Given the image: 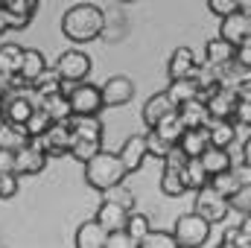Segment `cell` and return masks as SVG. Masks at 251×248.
<instances>
[{"mask_svg":"<svg viewBox=\"0 0 251 248\" xmlns=\"http://www.w3.org/2000/svg\"><path fill=\"white\" fill-rule=\"evenodd\" d=\"M105 29V15L100 6L94 3H73L62 18V32L64 38L76 41V44H88L97 41Z\"/></svg>","mask_w":251,"mask_h":248,"instance_id":"6da1fadb","label":"cell"},{"mask_svg":"<svg viewBox=\"0 0 251 248\" xmlns=\"http://www.w3.org/2000/svg\"><path fill=\"white\" fill-rule=\"evenodd\" d=\"M102 248H137V243L128 237L126 228H117V231H108L105 234V246Z\"/></svg>","mask_w":251,"mask_h":248,"instance_id":"b9f144b4","label":"cell"},{"mask_svg":"<svg viewBox=\"0 0 251 248\" xmlns=\"http://www.w3.org/2000/svg\"><path fill=\"white\" fill-rule=\"evenodd\" d=\"M32 94L35 97H41V102H44V97H50V94H59L62 91V76L56 73V67H44L35 79H32Z\"/></svg>","mask_w":251,"mask_h":248,"instance_id":"7402d4cb","label":"cell"},{"mask_svg":"<svg viewBox=\"0 0 251 248\" xmlns=\"http://www.w3.org/2000/svg\"><path fill=\"white\" fill-rule=\"evenodd\" d=\"M120 3H134V0H120Z\"/></svg>","mask_w":251,"mask_h":248,"instance_id":"816d5d0a","label":"cell"},{"mask_svg":"<svg viewBox=\"0 0 251 248\" xmlns=\"http://www.w3.org/2000/svg\"><path fill=\"white\" fill-rule=\"evenodd\" d=\"M0 6H3V0H0Z\"/></svg>","mask_w":251,"mask_h":248,"instance_id":"f5cc1de1","label":"cell"},{"mask_svg":"<svg viewBox=\"0 0 251 248\" xmlns=\"http://www.w3.org/2000/svg\"><path fill=\"white\" fill-rule=\"evenodd\" d=\"M161 190H164V196H170V198L184 196V193H187V187H184V181H181V170H176V167H167V164H164Z\"/></svg>","mask_w":251,"mask_h":248,"instance_id":"1f68e13d","label":"cell"},{"mask_svg":"<svg viewBox=\"0 0 251 248\" xmlns=\"http://www.w3.org/2000/svg\"><path fill=\"white\" fill-rule=\"evenodd\" d=\"M143 137H146V155H152V158H161V161H164L173 143H167V140H164L161 134H155L152 128H149V131H146Z\"/></svg>","mask_w":251,"mask_h":248,"instance_id":"f35d334b","label":"cell"},{"mask_svg":"<svg viewBox=\"0 0 251 248\" xmlns=\"http://www.w3.org/2000/svg\"><path fill=\"white\" fill-rule=\"evenodd\" d=\"M126 231H128V237L137 243L146 231H149V216L146 213H134V210H128V216H126Z\"/></svg>","mask_w":251,"mask_h":248,"instance_id":"8d00e7d4","label":"cell"},{"mask_svg":"<svg viewBox=\"0 0 251 248\" xmlns=\"http://www.w3.org/2000/svg\"><path fill=\"white\" fill-rule=\"evenodd\" d=\"M199 56L190 50V47H176L173 50V56H170V62H167V73H170V79H184V76H193L196 73V67H199Z\"/></svg>","mask_w":251,"mask_h":248,"instance_id":"5bb4252c","label":"cell"},{"mask_svg":"<svg viewBox=\"0 0 251 248\" xmlns=\"http://www.w3.org/2000/svg\"><path fill=\"white\" fill-rule=\"evenodd\" d=\"M105 198L117 201V204L126 207V210H134V193H131L128 187H123V181H120V184H114L111 190H105Z\"/></svg>","mask_w":251,"mask_h":248,"instance_id":"60d3db41","label":"cell"},{"mask_svg":"<svg viewBox=\"0 0 251 248\" xmlns=\"http://www.w3.org/2000/svg\"><path fill=\"white\" fill-rule=\"evenodd\" d=\"M41 108L50 114V120H53V123H59V120H67V117L73 114V108H70V99L64 97L62 91H59V94H50V97H44Z\"/></svg>","mask_w":251,"mask_h":248,"instance_id":"f546056e","label":"cell"},{"mask_svg":"<svg viewBox=\"0 0 251 248\" xmlns=\"http://www.w3.org/2000/svg\"><path fill=\"white\" fill-rule=\"evenodd\" d=\"M199 164L204 167L207 175L222 173V170H231V152L222 149V146H204V152L199 155Z\"/></svg>","mask_w":251,"mask_h":248,"instance_id":"44dd1931","label":"cell"},{"mask_svg":"<svg viewBox=\"0 0 251 248\" xmlns=\"http://www.w3.org/2000/svg\"><path fill=\"white\" fill-rule=\"evenodd\" d=\"M44 67H47V59H44L41 50H32V47L26 50V47H24V59H21V70H18V73H21L29 85H32V79H35Z\"/></svg>","mask_w":251,"mask_h":248,"instance_id":"f1b7e54d","label":"cell"},{"mask_svg":"<svg viewBox=\"0 0 251 248\" xmlns=\"http://www.w3.org/2000/svg\"><path fill=\"white\" fill-rule=\"evenodd\" d=\"M234 117L237 123L251 125V99H237V108H234Z\"/></svg>","mask_w":251,"mask_h":248,"instance_id":"bcb514c9","label":"cell"},{"mask_svg":"<svg viewBox=\"0 0 251 248\" xmlns=\"http://www.w3.org/2000/svg\"><path fill=\"white\" fill-rule=\"evenodd\" d=\"M196 193H199V196H196V213H199V216H204L210 225H216V222H225V219H228L231 204H228V198H225L222 193H216L210 184L199 187Z\"/></svg>","mask_w":251,"mask_h":248,"instance_id":"277c9868","label":"cell"},{"mask_svg":"<svg viewBox=\"0 0 251 248\" xmlns=\"http://www.w3.org/2000/svg\"><path fill=\"white\" fill-rule=\"evenodd\" d=\"M67 99H70L73 114H100V111L105 108L100 88H97V85H88L85 79H82V82H73V88L67 91Z\"/></svg>","mask_w":251,"mask_h":248,"instance_id":"5b68a950","label":"cell"},{"mask_svg":"<svg viewBox=\"0 0 251 248\" xmlns=\"http://www.w3.org/2000/svg\"><path fill=\"white\" fill-rule=\"evenodd\" d=\"M231 173L237 175L240 184H251V161H243V164H234Z\"/></svg>","mask_w":251,"mask_h":248,"instance_id":"7dc6e473","label":"cell"},{"mask_svg":"<svg viewBox=\"0 0 251 248\" xmlns=\"http://www.w3.org/2000/svg\"><path fill=\"white\" fill-rule=\"evenodd\" d=\"M237 99H240L237 88H225V85H219V88L207 97V102H204V105H207L210 120H234Z\"/></svg>","mask_w":251,"mask_h":248,"instance_id":"ba28073f","label":"cell"},{"mask_svg":"<svg viewBox=\"0 0 251 248\" xmlns=\"http://www.w3.org/2000/svg\"><path fill=\"white\" fill-rule=\"evenodd\" d=\"M176 246L178 248H199V246H207L210 240V222L204 216H199L196 210L193 213H181L178 222H176Z\"/></svg>","mask_w":251,"mask_h":248,"instance_id":"3957f363","label":"cell"},{"mask_svg":"<svg viewBox=\"0 0 251 248\" xmlns=\"http://www.w3.org/2000/svg\"><path fill=\"white\" fill-rule=\"evenodd\" d=\"M234 62L240 64L243 70H251V35L243 38V41L234 47Z\"/></svg>","mask_w":251,"mask_h":248,"instance_id":"7bdbcfd3","label":"cell"},{"mask_svg":"<svg viewBox=\"0 0 251 248\" xmlns=\"http://www.w3.org/2000/svg\"><path fill=\"white\" fill-rule=\"evenodd\" d=\"M228 204H231V210H237V213H251V184L237 187V193L228 198Z\"/></svg>","mask_w":251,"mask_h":248,"instance_id":"ab89813d","label":"cell"},{"mask_svg":"<svg viewBox=\"0 0 251 248\" xmlns=\"http://www.w3.org/2000/svg\"><path fill=\"white\" fill-rule=\"evenodd\" d=\"M240 228H243V231L251 237V213H243V222H240Z\"/></svg>","mask_w":251,"mask_h":248,"instance_id":"c3c4849f","label":"cell"},{"mask_svg":"<svg viewBox=\"0 0 251 248\" xmlns=\"http://www.w3.org/2000/svg\"><path fill=\"white\" fill-rule=\"evenodd\" d=\"M152 131H155V134H161L167 143H173V146H176V143H178V137L184 134V123L178 120V114H176V111H170L167 117H161L158 123L152 125Z\"/></svg>","mask_w":251,"mask_h":248,"instance_id":"83f0119b","label":"cell"},{"mask_svg":"<svg viewBox=\"0 0 251 248\" xmlns=\"http://www.w3.org/2000/svg\"><path fill=\"white\" fill-rule=\"evenodd\" d=\"M82 167H85V181H88V187H94V190H100V193L111 190L114 184H120L126 178L120 155L105 152V149H100V152H97L94 158H88Z\"/></svg>","mask_w":251,"mask_h":248,"instance_id":"7a4b0ae2","label":"cell"},{"mask_svg":"<svg viewBox=\"0 0 251 248\" xmlns=\"http://www.w3.org/2000/svg\"><path fill=\"white\" fill-rule=\"evenodd\" d=\"M219 246H225V248H251V237L243 231V228L231 225V228H225V234H222V243H219Z\"/></svg>","mask_w":251,"mask_h":248,"instance_id":"74e56055","label":"cell"},{"mask_svg":"<svg viewBox=\"0 0 251 248\" xmlns=\"http://www.w3.org/2000/svg\"><path fill=\"white\" fill-rule=\"evenodd\" d=\"M50 155L38 146V140H29L26 146H21L15 152V175H38L44 173Z\"/></svg>","mask_w":251,"mask_h":248,"instance_id":"52a82bcc","label":"cell"},{"mask_svg":"<svg viewBox=\"0 0 251 248\" xmlns=\"http://www.w3.org/2000/svg\"><path fill=\"white\" fill-rule=\"evenodd\" d=\"M32 102H29V97H26V91H21V94H9L6 97V102H3V108H0V117L6 120V123H15V125H24L26 123V117L32 114Z\"/></svg>","mask_w":251,"mask_h":248,"instance_id":"7c38bea8","label":"cell"},{"mask_svg":"<svg viewBox=\"0 0 251 248\" xmlns=\"http://www.w3.org/2000/svg\"><path fill=\"white\" fill-rule=\"evenodd\" d=\"M35 140H38V146L50 158H62V155L70 152V146H73V131H70L67 120H59V123H50V128L41 137H35Z\"/></svg>","mask_w":251,"mask_h":248,"instance_id":"8992f818","label":"cell"},{"mask_svg":"<svg viewBox=\"0 0 251 248\" xmlns=\"http://www.w3.org/2000/svg\"><path fill=\"white\" fill-rule=\"evenodd\" d=\"M24 47L21 44H0V82H6L12 73L21 70Z\"/></svg>","mask_w":251,"mask_h":248,"instance_id":"cb8c5ba5","label":"cell"},{"mask_svg":"<svg viewBox=\"0 0 251 248\" xmlns=\"http://www.w3.org/2000/svg\"><path fill=\"white\" fill-rule=\"evenodd\" d=\"M105 228L97 222V219H91V222H82L79 228H76V240H73V246L76 248H102L105 246Z\"/></svg>","mask_w":251,"mask_h":248,"instance_id":"ac0fdd59","label":"cell"},{"mask_svg":"<svg viewBox=\"0 0 251 248\" xmlns=\"http://www.w3.org/2000/svg\"><path fill=\"white\" fill-rule=\"evenodd\" d=\"M50 123H53V120H50V114H47V111H44V108L38 105V108H32V114L26 117L24 128H26V134H29V137L35 140V137H41V134H44V131L50 128Z\"/></svg>","mask_w":251,"mask_h":248,"instance_id":"e575fe53","label":"cell"},{"mask_svg":"<svg viewBox=\"0 0 251 248\" xmlns=\"http://www.w3.org/2000/svg\"><path fill=\"white\" fill-rule=\"evenodd\" d=\"M170 111H176V102L167 97V91L152 94V97L143 102V114H140V117H143V125H149V128H152V125L158 123L161 117H167Z\"/></svg>","mask_w":251,"mask_h":248,"instance_id":"2e32d148","label":"cell"},{"mask_svg":"<svg viewBox=\"0 0 251 248\" xmlns=\"http://www.w3.org/2000/svg\"><path fill=\"white\" fill-rule=\"evenodd\" d=\"M204 62H207V64H228V62H234V44H231V41H225L222 35H219V38H210V41L204 44Z\"/></svg>","mask_w":251,"mask_h":248,"instance_id":"484cf974","label":"cell"},{"mask_svg":"<svg viewBox=\"0 0 251 248\" xmlns=\"http://www.w3.org/2000/svg\"><path fill=\"white\" fill-rule=\"evenodd\" d=\"M102 149V140H85V137H73V146H70V158L73 161H79V164H85L88 158H94L97 152Z\"/></svg>","mask_w":251,"mask_h":248,"instance_id":"d6a6232c","label":"cell"},{"mask_svg":"<svg viewBox=\"0 0 251 248\" xmlns=\"http://www.w3.org/2000/svg\"><path fill=\"white\" fill-rule=\"evenodd\" d=\"M184 149L187 158H199L204 152V146H210V134H207V125H199V128H184V134L178 137V143Z\"/></svg>","mask_w":251,"mask_h":248,"instance_id":"d6986e66","label":"cell"},{"mask_svg":"<svg viewBox=\"0 0 251 248\" xmlns=\"http://www.w3.org/2000/svg\"><path fill=\"white\" fill-rule=\"evenodd\" d=\"M32 137L26 134L24 125H15V123H0V149H9V152H18L21 146H26Z\"/></svg>","mask_w":251,"mask_h":248,"instance_id":"603a6c76","label":"cell"},{"mask_svg":"<svg viewBox=\"0 0 251 248\" xmlns=\"http://www.w3.org/2000/svg\"><path fill=\"white\" fill-rule=\"evenodd\" d=\"M237 3L240 0H207V9L216 15V18H225L231 12H237Z\"/></svg>","mask_w":251,"mask_h":248,"instance_id":"f6af8a7d","label":"cell"},{"mask_svg":"<svg viewBox=\"0 0 251 248\" xmlns=\"http://www.w3.org/2000/svg\"><path fill=\"white\" fill-rule=\"evenodd\" d=\"M237 9H240V12H246V15H251V0H240V3H237Z\"/></svg>","mask_w":251,"mask_h":248,"instance_id":"681fc988","label":"cell"},{"mask_svg":"<svg viewBox=\"0 0 251 248\" xmlns=\"http://www.w3.org/2000/svg\"><path fill=\"white\" fill-rule=\"evenodd\" d=\"M146 158H149V155H146V137H143V134H131L123 143V149H120V161H123L126 175H128V173H137Z\"/></svg>","mask_w":251,"mask_h":248,"instance_id":"4fadbf2b","label":"cell"},{"mask_svg":"<svg viewBox=\"0 0 251 248\" xmlns=\"http://www.w3.org/2000/svg\"><path fill=\"white\" fill-rule=\"evenodd\" d=\"M100 94H102V105H108V108H120L126 102H131V97H134V82L128 79V76H111L102 88H100Z\"/></svg>","mask_w":251,"mask_h":248,"instance_id":"30bf717a","label":"cell"},{"mask_svg":"<svg viewBox=\"0 0 251 248\" xmlns=\"http://www.w3.org/2000/svg\"><path fill=\"white\" fill-rule=\"evenodd\" d=\"M199 94V85H196V79L193 76H184V79H170V85H167V97L176 102V105H181V102H187Z\"/></svg>","mask_w":251,"mask_h":248,"instance_id":"4316f807","label":"cell"},{"mask_svg":"<svg viewBox=\"0 0 251 248\" xmlns=\"http://www.w3.org/2000/svg\"><path fill=\"white\" fill-rule=\"evenodd\" d=\"M219 35L237 47L243 38H249L251 35V15L240 12V9L231 12V15H225V18H222V26H219Z\"/></svg>","mask_w":251,"mask_h":248,"instance_id":"8fae6325","label":"cell"},{"mask_svg":"<svg viewBox=\"0 0 251 248\" xmlns=\"http://www.w3.org/2000/svg\"><path fill=\"white\" fill-rule=\"evenodd\" d=\"M207 134H210V146L228 149L237 140V125L231 120H207Z\"/></svg>","mask_w":251,"mask_h":248,"instance_id":"d4e9b609","label":"cell"},{"mask_svg":"<svg viewBox=\"0 0 251 248\" xmlns=\"http://www.w3.org/2000/svg\"><path fill=\"white\" fill-rule=\"evenodd\" d=\"M137 248H178V246H176V237L167 234V231H146L137 240Z\"/></svg>","mask_w":251,"mask_h":248,"instance_id":"d590c367","label":"cell"},{"mask_svg":"<svg viewBox=\"0 0 251 248\" xmlns=\"http://www.w3.org/2000/svg\"><path fill=\"white\" fill-rule=\"evenodd\" d=\"M207 178H210V175L204 173V167L199 164V158H190L187 164H184V170H181V181H184V187L193 190V193H196L199 187L207 184Z\"/></svg>","mask_w":251,"mask_h":248,"instance_id":"4dcf8cb0","label":"cell"},{"mask_svg":"<svg viewBox=\"0 0 251 248\" xmlns=\"http://www.w3.org/2000/svg\"><path fill=\"white\" fill-rule=\"evenodd\" d=\"M176 114H178V120L184 123V128H199V125H207V120H210L207 105H204L199 97H193L187 102L176 105Z\"/></svg>","mask_w":251,"mask_h":248,"instance_id":"e0dca14e","label":"cell"},{"mask_svg":"<svg viewBox=\"0 0 251 248\" xmlns=\"http://www.w3.org/2000/svg\"><path fill=\"white\" fill-rule=\"evenodd\" d=\"M207 184L213 187L216 193H222L225 198H231V196L237 193V187H240V181H237V175H234L231 170H222V173H213V175L207 178Z\"/></svg>","mask_w":251,"mask_h":248,"instance_id":"836d02e7","label":"cell"},{"mask_svg":"<svg viewBox=\"0 0 251 248\" xmlns=\"http://www.w3.org/2000/svg\"><path fill=\"white\" fill-rule=\"evenodd\" d=\"M126 216H128V210L126 207H120L117 201H111V198H105L100 207H97V222L105 228V231H117V228H123L126 225Z\"/></svg>","mask_w":251,"mask_h":248,"instance_id":"ffe728a7","label":"cell"},{"mask_svg":"<svg viewBox=\"0 0 251 248\" xmlns=\"http://www.w3.org/2000/svg\"><path fill=\"white\" fill-rule=\"evenodd\" d=\"M56 73H59L62 79H70V82L88 79V73H91V59H88V53H82V50H67V53H62L59 62H56Z\"/></svg>","mask_w":251,"mask_h":248,"instance_id":"9c48e42d","label":"cell"},{"mask_svg":"<svg viewBox=\"0 0 251 248\" xmlns=\"http://www.w3.org/2000/svg\"><path fill=\"white\" fill-rule=\"evenodd\" d=\"M67 125L73 131V137H85V140H102V123L100 114H70Z\"/></svg>","mask_w":251,"mask_h":248,"instance_id":"9a60e30c","label":"cell"},{"mask_svg":"<svg viewBox=\"0 0 251 248\" xmlns=\"http://www.w3.org/2000/svg\"><path fill=\"white\" fill-rule=\"evenodd\" d=\"M18 193V175L15 173H0V198H12Z\"/></svg>","mask_w":251,"mask_h":248,"instance_id":"ee69618b","label":"cell"},{"mask_svg":"<svg viewBox=\"0 0 251 248\" xmlns=\"http://www.w3.org/2000/svg\"><path fill=\"white\" fill-rule=\"evenodd\" d=\"M6 97H9V91H6V85L0 82V108H3V102H6Z\"/></svg>","mask_w":251,"mask_h":248,"instance_id":"f907efd6","label":"cell"}]
</instances>
